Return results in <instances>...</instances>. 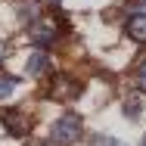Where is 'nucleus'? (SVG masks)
<instances>
[{
    "instance_id": "f257e3e1",
    "label": "nucleus",
    "mask_w": 146,
    "mask_h": 146,
    "mask_svg": "<svg viewBox=\"0 0 146 146\" xmlns=\"http://www.w3.org/2000/svg\"><path fill=\"white\" fill-rule=\"evenodd\" d=\"M81 137H84V124H81V118L75 112H65L53 124V143H59V146H72V143H78Z\"/></svg>"
},
{
    "instance_id": "f03ea898",
    "label": "nucleus",
    "mask_w": 146,
    "mask_h": 146,
    "mask_svg": "<svg viewBox=\"0 0 146 146\" xmlns=\"http://www.w3.org/2000/svg\"><path fill=\"white\" fill-rule=\"evenodd\" d=\"M56 25H53V22H34V25H31V40H34V44H37V47H50V44H53V40H56Z\"/></svg>"
},
{
    "instance_id": "7ed1b4c3",
    "label": "nucleus",
    "mask_w": 146,
    "mask_h": 146,
    "mask_svg": "<svg viewBox=\"0 0 146 146\" xmlns=\"http://www.w3.org/2000/svg\"><path fill=\"white\" fill-rule=\"evenodd\" d=\"M47 68H50V56L44 53V50H37V53H31L28 56V75H47Z\"/></svg>"
},
{
    "instance_id": "20e7f679",
    "label": "nucleus",
    "mask_w": 146,
    "mask_h": 146,
    "mask_svg": "<svg viewBox=\"0 0 146 146\" xmlns=\"http://www.w3.org/2000/svg\"><path fill=\"white\" fill-rule=\"evenodd\" d=\"M127 34L134 40H146V16H131L127 19Z\"/></svg>"
},
{
    "instance_id": "39448f33",
    "label": "nucleus",
    "mask_w": 146,
    "mask_h": 146,
    "mask_svg": "<svg viewBox=\"0 0 146 146\" xmlns=\"http://www.w3.org/2000/svg\"><path fill=\"white\" fill-rule=\"evenodd\" d=\"M19 19L22 22H34V19H40V3H34V0H25V3H19Z\"/></svg>"
},
{
    "instance_id": "423d86ee",
    "label": "nucleus",
    "mask_w": 146,
    "mask_h": 146,
    "mask_svg": "<svg viewBox=\"0 0 146 146\" xmlns=\"http://www.w3.org/2000/svg\"><path fill=\"white\" fill-rule=\"evenodd\" d=\"M121 112H124V118H131V121H134V118H140V115H143V100H140V96L124 100V109H121Z\"/></svg>"
},
{
    "instance_id": "0eeeda50",
    "label": "nucleus",
    "mask_w": 146,
    "mask_h": 146,
    "mask_svg": "<svg viewBox=\"0 0 146 146\" xmlns=\"http://www.w3.org/2000/svg\"><path fill=\"white\" fill-rule=\"evenodd\" d=\"M3 121H6L9 134H25V118H22V115H13V112H6V115H3Z\"/></svg>"
},
{
    "instance_id": "6e6552de",
    "label": "nucleus",
    "mask_w": 146,
    "mask_h": 146,
    "mask_svg": "<svg viewBox=\"0 0 146 146\" xmlns=\"http://www.w3.org/2000/svg\"><path fill=\"white\" fill-rule=\"evenodd\" d=\"M13 90H16V78L13 75H0V100H6Z\"/></svg>"
},
{
    "instance_id": "1a4fd4ad",
    "label": "nucleus",
    "mask_w": 146,
    "mask_h": 146,
    "mask_svg": "<svg viewBox=\"0 0 146 146\" xmlns=\"http://www.w3.org/2000/svg\"><path fill=\"white\" fill-rule=\"evenodd\" d=\"M90 146H124V143H118L115 137H106V134H93L90 137Z\"/></svg>"
},
{
    "instance_id": "9d476101",
    "label": "nucleus",
    "mask_w": 146,
    "mask_h": 146,
    "mask_svg": "<svg viewBox=\"0 0 146 146\" xmlns=\"http://www.w3.org/2000/svg\"><path fill=\"white\" fill-rule=\"evenodd\" d=\"M127 13H131V16H146V0H131Z\"/></svg>"
},
{
    "instance_id": "9b49d317",
    "label": "nucleus",
    "mask_w": 146,
    "mask_h": 146,
    "mask_svg": "<svg viewBox=\"0 0 146 146\" xmlns=\"http://www.w3.org/2000/svg\"><path fill=\"white\" fill-rule=\"evenodd\" d=\"M134 84H137L140 90H146V62L137 68V75H134Z\"/></svg>"
},
{
    "instance_id": "f8f14e48",
    "label": "nucleus",
    "mask_w": 146,
    "mask_h": 146,
    "mask_svg": "<svg viewBox=\"0 0 146 146\" xmlns=\"http://www.w3.org/2000/svg\"><path fill=\"white\" fill-rule=\"evenodd\" d=\"M0 62H3V44H0Z\"/></svg>"
},
{
    "instance_id": "ddd939ff",
    "label": "nucleus",
    "mask_w": 146,
    "mask_h": 146,
    "mask_svg": "<svg viewBox=\"0 0 146 146\" xmlns=\"http://www.w3.org/2000/svg\"><path fill=\"white\" fill-rule=\"evenodd\" d=\"M140 146H146V137H143V143H140Z\"/></svg>"
}]
</instances>
